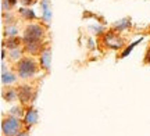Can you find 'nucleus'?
Returning <instances> with one entry per match:
<instances>
[{
    "mask_svg": "<svg viewBox=\"0 0 150 136\" xmlns=\"http://www.w3.org/2000/svg\"><path fill=\"white\" fill-rule=\"evenodd\" d=\"M17 71H18V76L22 79H28L31 76L35 75L36 72V64L32 58H21L17 64Z\"/></svg>",
    "mask_w": 150,
    "mask_h": 136,
    "instance_id": "1",
    "label": "nucleus"
},
{
    "mask_svg": "<svg viewBox=\"0 0 150 136\" xmlns=\"http://www.w3.org/2000/svg\"><path fill=\"white\" fill-rule=\"evenodd\" d=\"M43 33H45V29H43L40 25H36V24H32V25H28L25 28V32H24V43H31V42H39L40 39L43 38Z\"/></svg>",
    "mask_w": 150,
    "mask_h": 136,
    "instance_id": "2",
    "label": "nucleus"
},
{
    "mask_svg": "<svg viewBox=\"0 0 150 136\" xmlns=\"http://www.w3.org/2000/svg\"><path fill=\"white\" fill-rule=\"evenodd\" d=\"M20 126H21V122L18 118L16 117H8L3 120L1 122V129H3V133L6 136H16L18 135V131H20Z\"/></svg>",
    "mask_w": 150,
    "mask_h": 136,
    "instance_id": "3",
    "label": "nucleus"
},
{
    "mask_svg": "<svg viewBox=\"0 0 150 136\" xmlns=\"http://www.w3.org/2000/svg\"><path fill=\"white\" fill-rule=\"evenodd\" d=\"M104 43L106 46L111 47V49H120L124 46V42L121 38H118V35H115L114 32H108L104 35Z\"/></svg>",
    "mask_w": 150,
    "mask_h": 136,
    "instance_id": "4",
    "label": "nucleus"
},
{
    "mask_svg": "<svg viewBox=\"0 0 150 136\" xmlns=\"http://www.w3.org/2000/svg\"><path fill=\"white\" fill-rule=\"evenodd\" d=\"M18 99L21 100L22 104H27L32 99V87L29 86H21L18 89Z\"/></svg>",
    "mask_w": 150,
    "mask_h": 136,
    "instance_id": "5",
    "label": "nucleus"
},
{
    "mask_svg": "<svg viewBox=\"0 0 150 136\" xmlns=\"http://www.w3.org/2000/svg\"><path fill=\"white\" fill-rule=\"evenodd\" d=\"M52 64V51L50 49H45L40 51V67L43 70H49Z\"/></svg>",
    "mask_w": 150,
    "mask_h": 136,
    "instance_id": "6",
    "label": "nucleus"
},
{
    "mask_svg": "<svg viewBox=\"0 0 150 136\" xmlns=\"http://www.w3.org/2000/svg\"><path fill=\"white\" fill-rule=\"evenodd\" d=\"M40 6H42V16L45 21H50L52 20V8H50V1L49 0H40Z\"/></svg>",
    "mask_w": 150,
    "mask_h": 136,
    "instance_id": "7",
    "label": "nucleus"
},
{
    "mask_svg": "<svg viewBox=\"0 0 150 136\" xmlns=\"http://www.w3.org/2000/svg\"><path fill=\"white\" fill-rule=\"evenodd\" d=\"M17 81V76L13 74V72H10V71H1V82L4 83V85H10V83H13V82Z\"/></svg>",
    "mask_w": 150,
    "mask_h": 136,
    "instance_id": "8",
    "label": "nucleus"
},
{
    "mask_svg": "<svg viewBox=\"0 0 150 136\" xmlns=\"http://www.w3.org/2000/svg\"><path fill=\"white\" fill-rule=\"evenodd\" d=\"M40 47H42L40 40H39V42H31V43H25V49H27V51H29L31 54H38V53L40 51Z\"/></svg>",
    "mask_w": 150,
    "mask_h": 136,
    "instance_id": "9",
    "label": "nucleus"
},
{
    "mask_svg": "<svg viewBox=\"0 0 150 136\" xmlns=\"http://www.w3.org/2000/svg\"><path fill=\"white\" fill-rule=\"evenodd\" d=\"M25 124L27 125H33L38 122V113L35 110H29L27 114H25Z\"/></svg>",
    "mask_w": 150,
    "mask_h": 136,
    "instance_id": "10",
    "label": "nucleus"
},
{
    "mask_svg": "<svg viewBox=\"0 0 150 136\" xmlns=\"http://www.w3.org/2000/svg\"><path fill=\"white\" fill-rule=\"evenodd\" d=\"M128 27H131V20H129V18H124V20H121V21H118L117 24H114V29L118 31V32L125 31Z\"/></svg>",
    "mask_w": 150,
    "mask_h": 136,
    "instance_id": "11",
    "label": "nucleus"
},
{
    "mask_svg": "<svg viewBox=\"0 0 150 136\" xmlns=\"http://www.w3.org/2000/svg\"><path fill=\"white\" fill-rule=\"evenodd\" d=\"M20 43H21V39L18 38V36H11V38H7V40H6V46L11 50L17 49L20 46Z\"/></svg>",
    "mask_w": 150,
    "mask_h": 136,
    "instance_id": "12",
    "label": "nucleus"
},
{
    "mask_svg": "<svg viewBox=\"0 0 150 136\" xmlns=\"http://www.w3.org/2000/svg\"><path fill=\"white\" fill-rule=\"evenodd\" d=\"M17 96H18V92H17L16 89H7L6 92H3V99L7 100V101H13V100H16Z\"/></svg>",
    "mask_w": 150,
    "mask_h": 136,
    "instance_id": "13",
    "label": "nucleus"
},
{
    "mask_svg": "<svg viewBox=\"0 0 150 136\" xmlns=\"http://www.w3.org/2000/svg\"><path fill=\"white\" fill-rule=\"evenodd\" d=\"M20 14H21L25 20H35V18H36L35 11L31 10V8H21V10H20Z\"/></svg>",
    "mask_w": 150,
    "mask_h": 136,
    "instance_id": "14",
    "label": "nucleus"
},
{
    "mask_svg": "<svg viewBox=\"0 0 150 136\" xmlns=\"http://www.w3.org/2000/svg\"><path fill=\"white\" fill-rule=\"evenodd\" d=\"M18 33V28L16 25H7V28L4 29V35L7 38H11V36H17Z\"/></svg>",
    "mask_w": 150,
    "mask_h": 136,
    "instance_id": "15",
    "label": "nucleus"
},
{
    "mask_svg": "<svg viewBox=\"0 0 150 136\" xmlns=\"http://www.w3.org/2000/svg\"><path fill=\"white\" fill-rule=\"evenodd\" d=\"M10 58L14 61L20 60V58H21V50L18 49V47H17V49H13L10 51Z\"/></svg>",
    "mask_w": 150,
    "mask_h": 136,
    "instance_id": "16",
    "label": "nucleus"
},
{
    "mask_svg": "<svg viewBox=\"0 0 150 136\" xmlns=\"http://www.w3.org/2000/svg\"><path fill=\"white\" fill-rule=\"evenodd\" d=\"M138 43H139V40H138V42H135V43H132L131 46H128V47H127V49H125V50L122 51V54H121V57H122V58H124V57H127V56H128L129 53H131V51L134 50V47H135V46H136Z\"/></svg>",
    "mask_w": 150,
    "mask_h": 136,
    "instance_id": "17",
    "label": "nucleus"
},
{
    "mask_svg": "<svg viewBox=\"0 0 150 136\" xmlns=\"http://www.w3.org/2000/svg\"><path fill=\"white\" fill-rule=\"evenodd\" d=\"M1 8H3V11H6V8H7V10H8V8H10V6H11V3H10V0H3V1H1Z\"/></svg>",
    "mask_w": 150,
    "mask_h": 136,
    "instance_id": "18",
    "label": "nucleus"
},
{
    "mask_svg": "<svg viewBox=\"0 0 150 136\" xmlns=\"http://www.w3.org/2000/svg\"><path fill=\"white\" fill-rule=\"evenodd\" d=\"M21 115V109L20 107H14V109L11 110V115Z\"/></svg>",
    "mask_w": 150,
    "mask_h": 136,
    "instance_id": "19",
    "label": "nucleus"
},
{
    "mask_svg": "<svg viewBox=\"0 0 150 136\" xmlns=\"http://www.w3.org/2000/svg\"><path fill=\"white\" fill-rule=\"evenodd\" d=\"M145 63H150V49H149V51H147V54H146Z\"/></svg>",
    "mask_w": 150,
    "mask_h": 136,
    "instance_id": "20",
    "label": "nucleus"
},
{
    "mask_svg": "<svg viewBox=\"0 0 150 136\" xmlns=\"http://www.w3.org/2000/svg\"><path fill=\"white\" fill-rule=\"evenodd\" d=\"M22 4H29V3H32V0H21Z\"/></svg>",
    "mask_w": 150,
    "mask_h": 136,
    "instance_id": "21",
    "label": "nucleus"
},
{
    "mask_svg": "<svg viewBox=\"0 0 150 136\" xmlns=\"http://www.w3.org/2000/svg\"><path fill=\"white\" fill-rule=\"evenodd\" d=\"M17 136H29V135H28L27 132H21V133H18Z\"/></svg>",
    "mask_w": 150,
    "mask_h": 136,
    "instance_id": "22",
    "label": "nucleus"
},
{
    "mask_svg": "<svg viewBox=\"0 0 150 136\" xmlns=\"http://www.w3.org/2000/svg\"><path fill=\"white\" fill-rule=\"evenodd\" d=\"M10 3H11V6H14L17 3V0H10Z\"/></svg>",
    "mask_w": 150,
    "mask_h": 136,
    "instance_id": "23",
    "label": "nucleus"
}]
</instances>
